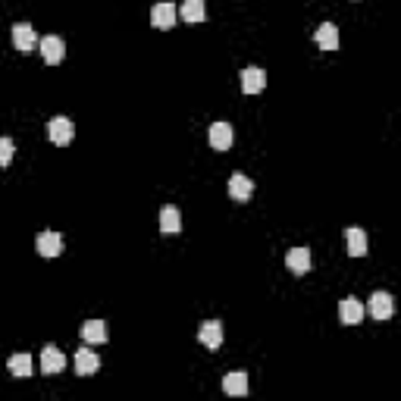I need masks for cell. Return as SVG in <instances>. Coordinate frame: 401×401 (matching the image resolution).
I'll return each instance as SVG.
<instances>
[{"mask_svg":"<svg viewBox=\"0 0 401 401\" xmlns=\"http://www.w3.org/2000/svg\"><path fill=\"white\" fill-rule=\"evenodd\" d=\"M38 48H41L44 63H50V66L63 63V57H66V44H63V38H57V35H48V38H41V41H38Z\"/></svg>","mask_w":401,"mask_h":401,"instance_id":"obj_1","label":"cell"},{"mask_svg":"<svg viewBox=\"0 0 401 401\" xmlns=\"http://www.w3.org/2000/svg\"><path fill=\"white\" fill-rule=\"evenodd\" d=\"M13 44L22 54H32V50L38 48V35H35V28L28 26V22H16L13 26Z\"/></svg>","mask_w":401,"mask_h":401,"instance_id":"obj_2","label":"cell"},{"mask_svg":"<svg viewBox=\"0 0 401 401\" xmlns=\"http://www.w3.org/2000/svg\"><path fill=\"white\" fill-rule=\"evenodd\" d=\"M339 320L345 323V326H358L360 320H364V304H360L354 295H348V298L339 301Z\"/></svg>","mask_w":401,"mask_h":401,"instance_id":"obj_3","label":"cell"},{"mask_svg":"<svg viewBox=\"0 0 401 401\" xmlns=\"http://www.w3.org/2000/svg\"><path fill=\"white\" fill-rule=\"evenodd\" d=\"M72 132H75V129H72V123H69L66 116H54V119L48 123V138H50L54 144H60V148L72 141Z\"/></svg>","mask_w":401,"mask_h":401,"instance_id":"obj_4","label":"cell"},{"mask_svg":"<svg viewBox=\"0 0 401 401\" xmlns=\"http://www.w3.org/2000/svg\"><path fill=\"white\" fill-rule=\"evenodd\" d=\"M197 339H201V345H204V348L217 351L219 342H223V323H219V320H207V323H201V329H197Z\"/></svg>","mask_w":401,"mask_h":401,"instance_id":"obj_5","label":"cell"},{"mask_svg":"<svg viewBox=\"0 0 401 401\" xmlns=\"http://www.w3.org/2000/svg\"><path fill=\"white\" fill-rule=\"evenodd\" d=\"M367 311H370V317H373V320H389L395 313L392 295H389V292H373V295H370Z\"/></svg>","mask_w":401,"mask_h":401,"instance_id":"obj_6","label":"cell"},{"mask_svg":"<svg viewBox=\"0 0 401 401\" xmlns=\"http://www.w3.org/2000/svg\"><path fill=\"white\" fill-rule=\"evenodd\" d=\"M35 248H38L41 257H60L63 254V235L60 232H41L38 242H35Z\"/></svg>","mask_w":401,"mask_h":401,"instance_id":"obj_7","label":"cell"},{"mask_svg":"<svg viewBox=\"0 0 401 401\" xmlns=\"http://www.w3.org/2000/svg\"><path fill=\"white\" fill-rule=\"evenodd\" d=\"M266 88V72L260 66H248L242 69V91L245 95H257V91Z\"/></svg>","mask_w":401,"mask_h":401,"instance_id":"obj_8","label":"cell"},{"mask_svg":"<svg viewBox=\"0 0 401 401\" xmlns=\"http://www.w3.org/2000/svg\"><path fill=\"white\" fill-rule=\"evenodd\" d=\"M150 19H154V26L160 28V32H170V28L176 26L179 13H176V7H173V3H157V7L150 10Z\"/></svg>","mask_w":401,"mask_h":401,"instance_id":"obj_9","label":"cell"},{"mask_svg":"<svg viewBox=\"0 0 401 401\" xmlns=\"http://www.w3.org/2000/svg\"><path fill=\"white\" fill-rule=\"evenodd\" d=\"M229 195H232V201H251L254 182L245 176V173H232V179H229Z\"/></svg>","mask_w":401,"mask_h":401,"instance_id":"obj_10","label":"cell"},{"mask_svg":"<svg viewBox=\"0 0 401 401\" xmlns=\"http://www.w3.org/2000/svg\"><path fill=\"white\" fill-rule=\"evenodd\" d=\"M66 367V358H63V351L60 348H54V345H44L41 348V370L44 373H60V370Z\"/></svg>","mask_w":401,"mask_h":401,"instance_id":"obj_11","label":"cell"},{"mask_svg":"<svg viewBox=\"0 0 401 401\" xmlns=\"http://www.w3.org/2000/svg\"><path fill=\"white\" fill-rule=\"evenodd\" d=\"M232 138H235V132H232L229 123H213L211 126V148L213 150H229Z\"/></svg>","mask_w":401,"mask_h":401,"instance_id":"obj_12","label":"cell"},{"mask_svg":"<svg viewBox=\"0 0 401 401\" xmlns=\"http://www.w3.org/2000/svg\"><path fill=\"white\" fill-rule=\"evenodd\" d=\"M286 266L295 276H304V273L311 270V251H307V248H292V251L286 254Z\"/></svg>","mask_w":401,"mask_h":401,"instance_id":"obj_13","label":"cell"},{"mask_svg":"<svg viewBox=\"0 0 401 401\" xmlns=\"http://www.w3.org/2000/svg\"><path fill=\"white\" fill-rule=\"evenodd\" d=\"M345 242H348V251L351 257H364L367 254V232L358 229V226H348L345 229Z\"/></svg>","mask_w":401,"mask_h":401,"instance_id":"obj_14","label":"cell"},{"mask_svg":"<svg viewBox=\"0 0 401 401\" xmlns=\"http://www.w3.org/2000/svg\"><path fill=\"white\" fill-rule=\"evenodd\" d=\"M97 367H101V358L95 351H88V348H79L75 351V373L79 376H91Z\"/></svg>","mask_w":401,"mask_h":401,"instance_id":"obj_15","label":"cell"},{"mask_svg":"<svg viewBox=\"0 0 401 401\" xmlns=\"http://www.w3.org/2000/svg\"><path fill=\"white\" fill-rule=\"evenodd\" d=\"M313 41H317L323 50H335L339 48V28H335L333 22H323V26L313 32Z\"/></svg>","mask_w":401,"mask_h":401,"instance_id":"obj_16","label":"cell"},{"mask_svg":"<svg viewBox=\"0 0 401 401\" xmlns=\"http://www.w3.org/2000/svg\"><path fill=\"white\" fill-rule=\"evenodd\" d=\"M82 339L91 342V345H104V342L110 339L107 323H104V320H88V323L82 326Z\"/></svg>","mask_w":401,"mask_h":401,"instance_id":"obj_17","label":"cell"},{"mask_svg":"<svg viewBox=\"0 0 401 401\" xmlns=\"http://www.w3.org/2000/svg\"><path fill=\"white\" fill-rule=\"evenodd\" d=\"M179 229H182V213H179L176 207H164V211H160V232H164V235H176Z\"/></svg>","mask_w":401,"mask_h":401,"instance_id":"obj_18","label":"cell"},{"mask_svg":"<svg viewBox=\"0 0 401 401\" xmlns=\"http://www.w3.org/2000/svg\"><path fill=\"white\" fill-rule=\"evenodd\" d=\"M179 16H182L185 22H204V19H207L204 0H185L182 10H179Z\"/></svg>","mask_w":401,"mask_h":401,"instance_id":"obj_19","label":"cell"},{"mask_svg":"<svg viewBox=\"0 0 401 401\" xmlns=\"http://www.w3.org/2000/svg\"><path fill=\"white\" fill-rule=\"evenodd\" d=\"M223 389H226V395H245L248 392V373L235 370V373L223 376Z\"/></svg>","mask_w":401,"mask_h":401,"instance_id":"obj_20","label":"cell"},{"mask_svg":"<svg viewBox=\"0 0 401 401\" xmlns=\"http://www.w3.org/2000/svg\"><path fill=\"white\" fill-rule=\"evenodd\" d=\"M7 367L16 380H28V376H32V358H28V354H13Z\"/></svg>","mask_w":401,"mask_h":401,"instance_id":"obj_21","label":"cell"},{"mask_svg":"<svg viewBox=\"0 0 401 401\" xmlns=\"http://www.w3.org/2000/svg\"><path fill=\"white\" fill-rule=\"evenodd\" d=\"M13 160V138H0V166H7Z\"/></svg>","mask_w":401,"mask_h":401,"instance_id":"obj_22","label":"cell"}]
</instances>
